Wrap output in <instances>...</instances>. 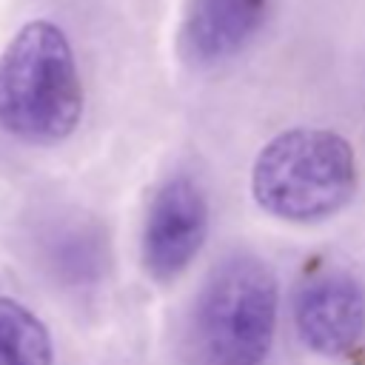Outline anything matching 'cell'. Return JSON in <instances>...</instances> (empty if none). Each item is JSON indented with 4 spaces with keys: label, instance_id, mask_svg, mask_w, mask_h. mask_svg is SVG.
Segmentation results:
<instances>
[{
    "label": "cell",
    "instance_id": "obj_1",
    "mask_svg": "<svg viewBox=\"0 0 365 365\" xmlns=\"http://www.w3.org/2000/svg\"><path fill=\"white\" fill-rule=\"evenodd\" d=\"M83 83L66 31L31 20L0 54V128L23 143L51 145L74 134Z\"/></svg>",
    "mask_w": 365,
    "mask_h": 365
},
{
    "label": "cell",
    "instance_id": "obj_2",
    "mask_svg": "<svg viewBox=\"0 0 365 365\" xmlns=\"http://www.w3.org/2000/svg\"><path fill=\"white\" fill-rule=\"evenodd\" d=\"M251 194L277 220L322 222L356 194L354 148L331 128L297 125L279 131L254 157Z\"/></svg>",
    "mask_w": 365,
    "mask_h": 365
},
{
    "label": "cell",
    "instance_id": "obj_3",
    "mask_svg": "<svg viewBox=\"0 0 365 365\" xmlns=\"http://www.w3.org/2000/svg\"><path fill=\"white\" fill-rule=\"evenodd\" d=\"M279 288L265 259L225 257L197 299V342L208 365H265L277 334Z\"/></svg>",
    "mask_w": 365,
    "mask_h": 365
},
{
    "label": "cell",
    "instance_id": "obj_4",
    "mask_svg": "<svg viewBox=\"0 0 365 365\" xmlns=\"http://www.w3.org/2000/svg\"><path fill=\"white\" fill-rule=\"evenodd\" d=\"M294 325L319 356L354 354L365 339V285L345 268H314L297 285Z\"/></svg>",
    "mask_w": 365,
    "mask_h": 365
},
{
    "label": "cell",
    "instance_id": "obj_5",
    "mask_svg": "<svg viewBox=\"0 0 365 365\" xmlns=\"http://www.w3.org/2000/svg\"><path fill=\"white\" fill-rule=\"evenodd\" d=\"M208 237V197L202 185L188 177L177 174L165 180L151 205L145 211L143 225V265L145 271L168 282L180 277Z\"/></svg>",
    "mask_w": 365,
    "mask_h": 365
},
{
    "label": "cell",
    "instance_id": "obj_6",
    "mask_svg": "<svg viewBox=\"0 0 365 365\" xmlns=\"http://www.w3.org/2000/svg\"><path fill=\"white\" fill-rule=\"evenodd\" d=\"M268 0H191L182 17V51L197 66L240 54L259 31Z\"/></svg>",
    "mask_w": 365,
    "mask_h": 365
},
{
    "label": "cell",
    "instance_id": "obj_7",
    "mask_svg": "<svg viewBox=\"0 0 365 365\" xmlns=\"http://www.w3.org/2000/svg\"><path fill=\"white\" fill-rule=\"evenodd\" d=\"M0 365H54L48 328L11 297H0Z\"/></svg>",
    "mask_w": 365,
    "mask_h": 365
},
{
    "label": "cell",
    "instance_id": "obj_8",
    "mask_svg": "<svg viewBox=\"0 0 365 365\" xmlns=\"http://www.w3.org/2000/svg\"><path fill=\"white\" fill-rule=\"evenodd\" d=\"M94 234H86L83 228H71L60 237V242L51 248V259L54 268H60L66 277L71 279H86L88 274H94L100 268V251L94 245Z\"/></svg>",
    "mask_w": 365,
    "mask_h": 365
}]
</instances>
